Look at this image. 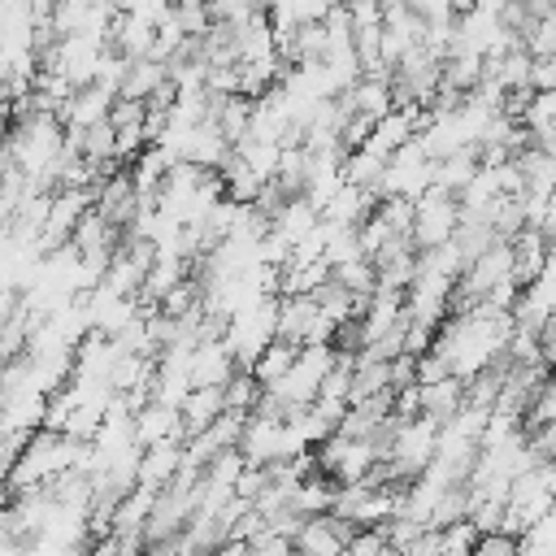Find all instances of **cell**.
<instances>
[{
    "mask_svg": "<svg viewBox=\"0 0 556 556\" xmlns=\"http://www.w3.org/2000/svg\"><path fill=\"white\" fill-rule=\"evenodd\" d=\"M4 126H9V100H0V135H4Z\"/></svg>",
    "mask_w": 556,
    "mask_h": 556,
    "instance_id": "10",
    "label": "cell"
},
{
    "mask_svg": "<svg viewBox=\"0 0 556 556\" xmlns=\"http://www.w3.org/2000/svg\"><path fill=\"white\" fill-rule=\"evenodd\" d=\"M469 556H517V539H508V534H478Z\"/></svg>",
    "mask_w": 556,
    "mask_h": 556,
    "instance_id": "8",
    "label": "cell"
},
{
    "mask_svg": "<svg viewBox=\"0 0 556 556\" xmlns=\"http://www.w3.org/2000/svg\"><path fill=\"white\" fill-rule=\"evenodd\" d=\"M456 230H460V204H456V195L430 187L413 204V248L417 252H434V248L452 243Z\"/></svg>",
    "mask_w": 556,
    "mask_h": 556,
    "instance_id": "1",
    "label": "cell"
},
{
    "mask_svg": "<svg viewBox=\"0 0 556 556\" xmlns=\"http://www.w3.org/2000/svg\"><path fill=\"white\" fill-rule=\"evenodd\" d=\"M248 552V543H222L217 552H208V556H243Z\"/></svg>",
    "mask_w": 556,
    "mask_h": 556,
    "instance_id": "9",
    "label": "cell"
},
{
    "mask_svg": "<svg viewBox=\"0 0 556 556\" xmlns=\"http://www.w3.org/2000/svg\"><path fill=\"white\" fill-rule=\"evenodd\" d=\"M191 391H200V387H230L235 382V374H239V361L230 356V348L222 343V339H204L195 352H191Z\"/></svg>",
    "mask_w": 556,
    "mask_h": 556,
    "instance_id": "3",
    "label": "cell"
},
{
    "mask_svg": "<svg viewBox=\"0 0 556 556\" xmlns=\"http://www.w3.org/2000/svg\"><path fill=\"white\" fill-rule=\"evenodd\" d=\"M113 100H117V91H109V87H100V83L78 87L74 100H70L65 113H61V126H65V130H91V126H104Z\"/></svg>",
    "mask_w": 556,
    "mask_h": 556,
    "instance_id": "4",
    "label": "cell"
},
{
    "mask_svg": "<svg viewBox=\"0 0 556 556\" xmlns=\"http://www.w3.org/2000/svg\"><path fill=\"white\" fill-rule=\"evenodd\" d=\"M295 356H300V348L295 343H282V339H274L252 365H248V374H252V382L261 387V391H274L287 374H291V365H295Z\"/></svg>",
    "mask_w": 556,
    "mask_h": 556,
    "instance_id": "7",
    "label": "cell"
},
{
    "mask_svg": "<svg viewBox=\"0 0 556 556\" xmlns=\"http://www.w3.org/2000/svg\"><path fill=\"white\" fill-rule=\"evenodd\" d=\"M178 417H182V434H187V439L204 434L217 417H226V391H222V387H200V391H191V395L182 400Z\"/></svg>",
    "mask_w": 556,
    "mask_h": 556,
    "instance_id": "5",
    "label": "cell"
},
{
    "mask_svg": "<svg viewBox=\"0 0 556 556\" xmlns=\"http://www.w3.org/2000/svg\"><path fill=\"white\" fill-rule=\"evenodd\" d=\"M165 83H169V70H165L161 61H152V56L130 61V65H126V74H122L117 100H139V104H148Z\"/></svg>",
    "mask_w": 556,
    "mask_h": 556,
    "instance_id": "6",
    "label": "cell"
},
{
    "mask_svg": "<svg viewBox=\"0 0 556 556\" xmlns=\"http://www.w3.org/2000/svg\"><path fill=\"white\" fill-rule=\"evenodd\" d=\"M352 526L348 521H339L334 513H326V517H308L304 526H300V534L291 539V552L295 556H343L348 552V543H352Z\"/></svg>",
    "mask_w": 556,
    "mask_h": 556,
    "instance_id": "2",
    "label": "cell"
}]
</instances>
